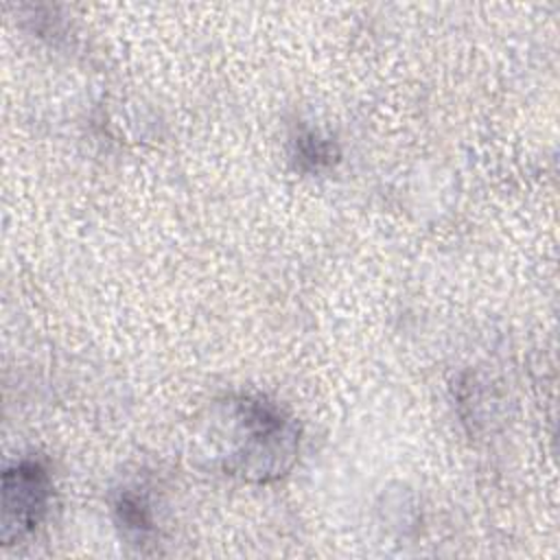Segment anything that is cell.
<instances>
[{
	"label": "cell",
	"instance_id": "obj_1",
	"mask_svg": "<svg viewBox=\"0 0 560 560\" xmlns=\"http://www.w3.org/2000/svg\"><path fill=\"white\" fill-rule=\"evenodd\" d=\"M228 413L234 420L228 444L232 446L225 459V468L243 477L267 479L278 477L293 462L298 451V435L282 413L252 398L228 402Z\"/></svg>",
	"mask_w": 560,
	"mask_h": 560
},
{
	"label": "cell",
	"instance_id": "obj_2",
	"mask_svg": "<svg viewBox=\"0 0 560 560\" xmlns=\"http://www.w3.org/2000/svg\"><path fill=\"white\" fill-rule=\"evenodd\" d=\"M48 477L33 462L15 464L4 472L2 540L9 545L28 534L46 512Z\"/></svg>",
	"mask_w": 560,
	"mask_h": 560
}]
</instances>
